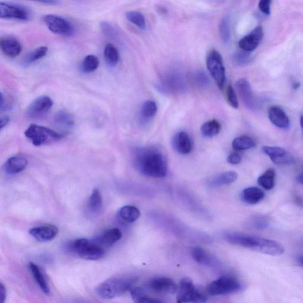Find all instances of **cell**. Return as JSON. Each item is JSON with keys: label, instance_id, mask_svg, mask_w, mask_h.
I'll list each match as a JSON object with an SVG mask.
<instances>
[{"label": "cell", "instance_id": "cell-44", "mask_svg": "<svg viewBox=\"0 0 303 303\" xmlns=\"http://www.w3.org/2000/svg\"><path fill=\"white\" fill-rule=\"evenodd\" d=\"M228 163L232 165H238L241 163L242 157L240 155L237 153H234L230 155L227 158Z\"/></svg>", "mask_w": 303, "mask_h": 303}, {"label": "cell", "instance_id": "cell-8", "mask_svg": "<svg viewBox=\"0 0 303 303\" xmlns=\"http://www.w3.org/2000/svg\"><path fill=\"white\" fill-rule=\"evenodd\" d=\"M177 301L181 302H204L207 297L203 292L200 291L193 281L190 278H183L178 287Z\"/></svg>", "mask_w": 303, "mask_h": 303}, {"label": "cell", "instance_id": "cell-10", "mask_svg": "<svg viewBox=\"0 0 303 303\" xmlns=\"http://www.w3.org/2000/svg\"><path fill=\"white\" fill-rule=\"evenodd\" d=\"M44 22L49 30L61 36H72L74 32L73 27L68 20L63 17L54 15L44 17Z\"/></svg>", "mask_w": 303, "mask_h": 303}, {"label": "cell", "instance_id": "cell-19", "mask_svg": "<svg viewBox=\"0 0 303 303\" xmlns=\"http://www.w3.org/2000/svg\"><path fill=\"white\" fill-rule=\"evenodd\" d=\"M173 146L175 150L180 154L186 155L191 153L193 145L188 133L179 132L173 139Z\"/></svg>", "mask_w": 303, "mask_h": 303}, {"label": "cell", "instance_id": "cell-35", "mask_svg": "<svg viewBox=\"0 0 303 303\" xmlns=\"http://www.w3.org/2000/svg\"><path fill=\"white\" fill-rule=\"evenodd\" d=\"M126 17L129 22L135 24L139 29H146V20L142 13L135 11L128 12L126 13Z\"/></svg>", "mask_w": 303, "mask_h": 303}, {"label": "cell", "instance_id": "cell-51", "mask_svg": "<svg viewBox=\"0 0 303 303\" xmlns=\"http://www.w3.org/2000/svg\"><path fill=\"white\" fill-rule=\"evenodd\" d=\"M300 125H301V129L303 132V115L301 116V119H300Z\"/></svg>", "mask_w": 303, "mask_h": 303}, {"label": "cell", "instance_id": "cell-6", "mask_svg": "<svg viewBox=\"0 0 303 303\" xmlns=\"http://www.w3.org/2000/svg\"><path fill=\"white\" fill-rule=\"evenodd\" d=\"M242 285L237 278L222 277L211 282L207 287V293L211 296L237 293L241 290Z\"/></svg>", "mask_w": 303, "mask_h": 303}, {"label": "cell", "instance_id": "cell-46", "mask_svg": "<svg viewBox=\"0 0 303 303\" xmlns=\"http://www.w3.org/2000/svg\"><path fill=\"white\" fill-rule=\"evenodd\" d=\"M6 298V289L3 283L0 284V302L3 303Z\"/></svg>", "mask_w": 303, "mask_h": 303}, {"label": "cell", "instance_id": "cell-13", "mask_svg": "<svg viewBox=\"0 0 303 303\" xmlns=\"http://www.w3.org/2000/svg\"><path fill=\"white\" fill-rule=\"evenodd\" d=\"M262 150L274 164L284 165L294 163L293 157L281 147L265 146L262 147Z\"/></svg>", "mask_w": 303, "mask_h": 303}, {"label": "cell", "instance_id": "cell-17", "mask_svg": "<svg viewBox=\"0 0 303 303\" xmlns=\"http://www.w3.org/2000/svg\"><path fill=\"white\" fill-rule=\"evenodd\" d=\"M0 48L3 54L9 58L17 57L22 51L20 42L13 37H2L0 41Z\"/></svg>", "mask_w": 303, "mask_h": 303}, {"label": "cell", "instance_id": "cell-32", "mask_svg": "<svg viewBox=\"0 0 303 303\" xmlns=\"http://www.w3.org/2000/svg\"><path fill=\"white\" fill-rule=\"evenodd\" d=\"M104 56L105 61L108 63V65L115 66L117 64L119 61V54L117 48L113 45L108 44L105 46Z\"/></svg>", "mask_w": 303, "mask_h": 303}, {"label": "cell", "instance_id": "cell-23", "mask_svg": "<svg viewBox=\"0 0 303 303\" xmlns=\"http://www.w3.org/2000/svg\"><path fill=\"white\" fill-rule=\"evenodd\" d=\"M29 267L31 274L42 292L47 295L50 294V288H49L47 280H46L44 274L42 273L40 268L32 262L29 263Z\"/></svg>", "mask_w": 303, "mask_h": 303}, {"label": "cell", "instance_id": "cell-39", "mask_svg": "<svg viewBox=\"0 0 303 303\" xmlns=\"http://www.w3.org/2000/svg\"><path fill=\"white\" fill-rule=\"evenodd\" d=\"M226 98L228 103L231 107L237 109L239 108V102L237 93L234 87L231 85L229 86L226 90Z\"/></svg>", "mask_w": 303, "mask_h": 303}, {"label": "cell", "instance_id": "cell-31", "mask_svg": "<svg viewBox=\"0 0 303 303\" xmlns=\"http://www.w3.org/2000/svg\"><path fill=\"white\" fill-rule=\"evenodd\" d=\"M133 301L136 302H160L159 299L148 296L144 289L140 287L132 288L130 290Z\"/></svg>", "mask_w": 303, "mask_h": 303}, {"label": "cell", "instance_id": "cell-16", "mask_svg": "<svg viewBox=\"0 0 303 303\" xmlns=\"http://www.w3.org/2000/svg\"><path fill=\"white\" fill-rule=\"evenodd\" d=\"M57 226L53 224H45L31 229L29 234L37 241L48 242L55 239L58 234Z\"/></svg>", "mask_w": 303, "mask_h": 303}, {"label": "cell", "instance_id": "cell-5", "mask_svg": "<svg viewBox=\"0 0 303 303\" xmlns=\"http://www.w3.org/2000/svg\"><path fill=\"white\" fill-rule=\"evenodd\" d=\"M24 135L30 140L33 145L40 146L43 144L56 142L63 137L61 133L54 131L46 127L31 125L27 129Z\"/></svg>", "mask_w": 303, "mask_h": 303}, {"label": "cell", "instance_id": "cell-50", "mask_svg": "<svg viewBox=\"0 0 303 303\" xmlns=\"http://www.w3.org/2000/svg\"><path fill=\"white\" fill-rule=\"evenodd\" d=\"M297 261L299 265L303 267V256H299L297 259Z\"/></svg>", "mask_w": 303, "mask_h": 303}, {"label": "cell", "instance_id": "cell-11", "mask_svg": "<svg viewBox=\"0 0 303 303\" xmlns=\"http://www.w3.org/2000/svg\"><path fill=\"white\" fill-rule=\"evenodd\" d=\"M237 89L243 103L251 110H255L258 107V102L252 92L251 86L247 80L240 79L236 84Z\"/></svg>", "mask_w": 303, "mask_h": 303}, {"label": "cell", "instance_id": "cell-27", "mask_svg": "<svg viewBox=\"0 0 303 303\" xmlns=\"http://www.w3.org/2000/svg\"><path fill=\"white\" fill-rule=\"evenodd\" d=\"M275 181H276V171L273 168L269 169L258 179V184L267 190H270L274 188Z\"/></svg>", "mask_w": 303, "mask_h": 303}, {"label": "cell", "instance_id": "cell-41", "mask_svg": "<svg viewBox=\"0 0 303 303\" xmlns=\"http://www.w3.org/2000/svg\"><path fill=\"white\" fill-rule=\"evenodd\" d=\"M101 30L103 33L108 37H113L115 36V30L110 24L107 22H103L101 23Z\"/></svg>", "mask_w": 303, "mask_h": 303}, {"label": "cell", "instance_id": "cell-42", "mask_svg": "<svg viewBox=\"0 0 303 303\" xmlns=\"http://www.w3.org/2000/svg\"><path fill=\"white\" fill-rule=\"evenodd\" d=\"M271 3V0H260L259 1V8L260 11L266 15H270Z\"/></svg>", "mask_w": 303, "mask_h": 303}, {"label": "cell", "instance_id": "cell-47", "mask_svg": "<svg viewBox=\"0 0 303 303\" xmlns=\"http://www.w3.org/2000/svg\"><path fill=\"white\" fill-rule=\"evenodd\" d=\"M9 121L10 119L8 116H6L2 118L1 121H0V128H1V129L8 124Z\"/></svg>", "mask_w": 303, "mask_h": 303}, {"label": "cell", "instance_id": "cell-2", "mask_svg": "<svg viewBox=\"0 0 303 303\" xmlns=\"http://www.w3.org/2000/svg\"><path fill=\"white\" fill-rule=\"evenodd\" d=\"M225 238L231 244L241 246L263 254L280 256L285 251L283 245L271 239L239 233L228 234Z\"/></svg>", "mask_w": 303, "mask_h": 303}, {"label": "cell", "instance_id": "cell-20", "mask_svg": "<svg viewBox=\"0 0 303 303\" xmlns=\"http://www.w3.org/2000/svg\"><path fill=\"white\" fill-rule=\"evenodd\" d=\"M27 160L22 157L9 158L5 164V171L9 175H15L23 171L27 165Z\"/></svg>", "mask_w": 303, "mask_h": 303}, {"label": "cell", "instance_id": "cell-22", "mask_svg": "<svg viewBox=\"0 0 303 303\" xmlns=\"http://www.w3.org/2000/svg\"><path fill=\"white\" fill-rule=\"evenodd\" d=\"M265 197V194L259 188L249 187L246 188L242 193V199L246 203L256 204L260 202Z\"/></svg>", "mask_w": 303, "mask_h": 303}, {"label": "cell", "instance_id": "cell-24", "mask_svg": "<svg viewBox=\"0 0 303 303\" xmlns=\"http://www.w3.org/2000/svg\"><path fill=\"white\" fill-rule=\"evenodd\" d=\"M238 175L234 171H227L223 172L214 178L210 182L211 188L218 187V186L232 184L237 181Z\"/></svg>", "mask_w": 303, "mask_h": 303}, {"label": "cell", "instance_id": "cell-49", "mask_svg": "<svg viewBox=\"0 0 303 303\" xmlns=\"http://www.w3.org/2000/svg\"><path fill=\"white\" fill-rule=\"evenodd\" d=\"M301 86V84L299 83H295L293 84V89L296 90H298Z\"/></svg>", "mask_w": 303, "mask_h": 303}, {"label": "cell", "instance_id": "cell-9", "mask_svg": "<svg viewBox=\"0 0 303 303\" xmlns=\"http://www.w3.org/2000/svg\"><path fill=\"white\" fill-rule=\"evenodd\" d=\"M0 17L3 19L29 20L31 17L29 9L16 3H0Z\"/></svg>", "mask_w": 303, "mask_h": 303}, {"label": "cell", "instance_id": "cell-12", "mask_svg": "<svg viewBox=\"0 0 303 303\" xmlns=\"http://www.w3.org/2000/svg\"><path fill=\"white\" fill-rule=\"evenodd\" d=\"M54 102L50 97L42 96L32 102L27 110V115L30 118H37L45 115L51 110Z\"/></svg>", "mask_w": 303, "mask_h": 303}, {"label": "cell", "instance_id": "cell-18", "mask_svg": "<svg viewBox=\"0 0 303 303\" xmlns=\"http://www.w3.org/2000/svg\"><path fill=\"white\" fill-rule=\"evenodd\" d=\"M269 117L273 124L278 128L287 129L290 127V119L283 109L279 107H270Z\"/></svg>", "mask_w": 303, "mask_h": 303}, {"label": "cell", "instance_id": "cell-14", "mask_svg": "<svg viewBox=\"0 0 303 303\" xmlns=\"http://www.w3.org/2000/svg\"><path fill=\"white\" fill-rule=\"evenodd\" d=\"M263 34L262 27H257L239 42V47L246 52L254 51L262 40Z\"/></svg>", "mask_w": 303, "mask_h": 303}, {"label": "cell", "instance_id": "cell-1", "mask_svg": "<svg viewBox=\"0 0 303 303\" xmlns=\"http://www.w3.org/2000/svg\"><path fill=\"white\" fill-rule=\"evenodd\" d=\"M136 170L146 177L160 178L167 174V161L162 152L156 147L137 150L134 160Z\"/></svg>", "mask_w": 303, "mask_h": 303}, {"label": "cell", "instance_id": "cell-37", "mask_svg": "<svg viewBox=\"0 0 303 303\" xmlns=\"http://www.w3.org/2000/svg\"><path fill=\"white\" fill-rule=\"evenodd\" d=\"M99 60L96 56L93 55H87L84 58L82 68L86 73H91L95 71L99 66Z\"/></svg>", "mask_w": 303, "mask_h": 303}, {"label": "cell", "instance_id": "cell-30", "mask_svg": "<svg viewBox=\"0 0 303 303\" xmlns=\"http://www.w3.org/2000/svg\"><path fill=\"white\" fill-rule=\"evenodd\" d=\"M221 125L216 120L208 121L204 123L201 128L203 136L207 137H211L216 136L220 133Z\"/></svg>", "mask_w": 303, "mask_h": 303}, {"label": "cell", "instance_id": "cell-34", "mask_svg": "<svg viewBox=\"0 0 303 303\" xmlns=\"http://www.w3.org/2000/svg\"><path fill=\"white\" fill-rule=\"evenodd\" d=\"M48 48L47 47H40L30 52L24 58L23 62L25 65H30L40 59L44 58L47 55Z\"/></svg>", "mask_w": 303, "mask_h": 303}, {"label": "cell", "instance_id": "cell-15", "mask_svg": "<svg viewBox=\"0 0 303 303\" xmlns=\"http://www.w3.org/2000/svg\"><path fill=\"white\" fill-rule=\"evenodd\" d=\"M178 287L173 280L166 277L156 278L149 284L151 290L161 294H174L177 292Z\"/></svg>", "mask_w": 303, "mask_h": 303}, {"label": "cell", "instance_id": "cell-4", "mask_svg": "<svg viewBox=\"0 0 303 303\" xmlns=\"http://www.w3.org/2000/svg\"><path fill=\"white\" fill-rule=\"evenodd\" d=\"M70 251L75 253L80 258L89 260H96L103 258L105 251L103 246L96 242L87 239H77L68 245Z\"/></svg>", "mask_w": 303, "mask_h": 303}, {"label": "cell", "instance_id": "cell-43", "mask_svg": "<svg viewBox=\"0 0 303 303\" xmlns=\"http://www.w3.org/2000/svg\"><path fill=\"white\" fill-rule=\"evenodd\" d=\"M269 221H268L267 218L264 217H258L253 221V224L256 229L259 230H262V229H265L267 227Z\"/></svg>", "mask_w": 303, "mask_h": 303}, {"label": "cell", "instance_id": "cell-25", "mask_svg": "<svg viewBox=\"0 0 303 303\" xmlns=\"http://www.w3.org/2000/svg\"><path fill=\"white\" fill-rule=\"evenodd\" d=\"M193 258L200 265L211 266L213 265L214 259L213 257L202 248H193L191 251Z\"/></svg>", "mask_w": 303, "mask_h": 303}, {"label": "cell", "instance_id": "cell-3", "mask_svg": "<svg viewBox=\"0 0 303 303\" xmlns=\"http://www.w3.org/2000/svg\"><path fill=\"white\" fill-rule=\"evenodd\" d=\"M133 278L115 277L98 284L96 288L97 294L103 299H112L130 291L135 283Z\"/></svg>", "mask_w": 303, "mask_h": 303}, {"label": "cell", "instance_id": "cell-26", "mask_svg": "<svg viewBox=\"0 0 303 303\" xmlns=\"http://www.w3.org/2000/svg\"><path fill=\"white\" fill-rule=\"evenodd\" d=\"M118 214L122 220L130 223L138 220L140 213L136 207L126 206L120 209Z\"/></svg>", "mask_w": 303, "mask_h": 303}, {"label": "cell", "instance_id": "cell-33", "mask_svg": "<svg viewBox=\"0 0 303 303\" xmlns=\"http://www.w3.org/2000/svg\"><path fill=\"white\" fill-rule=\"evenodd\" d=\"M157 105L156 102L148 100L143 104L140 110V116L144 121H149L157 113Z\"/></svg>", "mask_w": 303, "mask_h": 303}, {"label": "cell", "instance_id": "cell-36", "mask_svg": "<svg viewBox=\"0 0 303 303\" xmlns=\"http://www.w3.org/2000/svg\"><path fill=\"white\" fill-rule=\"evenodd\" d=\"M55 122L56 125L60 128L68 129L73 124V119L68 112L60 111L55 117Z\"/></svg>", "mask_w": 303, "mask_h": 303}, {"label": "cell", "instance_id": "cell-29", "mask_svg": "<svg viewBox=\"0 0 303 303\" xmlns=\"http://www.w3.org/2000/svg\"><path fill=\"white\" fill-rule=\"evenodd\" d=\"M256 146L255 140L248 136H241L235 138L232 142V147L237 150L251 149Z\"/></svg>", "mask_w": 303, "mask_h": 303}, {"label": "cell", "instance_id": "cell-21", "mask_svg": "<svg viewBox=\"0 0 303 303\" xmlns=\"http://www.w3.org/2000/svg\"><path fill=\"white\" fill-rule=\"evenodd\" d=\"M122 238L121 231L118 228H112L104 232V233L97 239L98 242H96L101 246H110L121 240Z\"/></svg>", "mask_w": 303, "mask_h": 303}, {"label": "cell", "instance_id": "cell-45", "mask_svg": "<svg viewBox=\"0 0 303 303\" xmlns=\"http://www.w3.org/2000/svg\"><path fill=\"white\" fill-rule=\"evenodd\" d=\"M30 1L35 2L47 5H56L59 3V0H30Z\"/></svg>", "mask_w": 303, "mask_h": 303}, {"label": "cell", "instance_id": "cell-28", "mask_svg": "<svg viewBox=\"0 0 303 303\" xmlns=\"http://www.w3.org/2000/svg\"><path fill=\"white\" fill-rule=\"evenodd\" d=\"M89 209L93 213H99L103 207V198L98 189H94L88 202Z\"/></svg>", "mask_w": 303, "mask_h": 303}, {"label": "cell", "instance_id": "cell-40", "mask_svg": "<svg viewBox=\"0 0 303 303\" xmlns=\"http://www.w3.org/2000/svg\"><path fill=\"white\" fill-rule=\"evenodd\" d=\"M234 61L238 65H244L250 61V55L248 52L243 51L238 52L234 56Z\"/></svg>", "mask_w": 303, "mask_h": 303}, {"label": "cell", "instance_id": "cell-38", "mask_svg": "<svg viewBox=\"0 0 303 303\" xmlns=\"http://www.w3.org/2000/svg\"><path fill=\"white\" fill-rule=\"evenodd\" d=\"M219 31L222 41L226 43L230 39V26L226 18L221 20L219 25Z\"/></svg>", "mask_w": 303, "mask_h": 303}, {"label": "cell", "instance_id": "cell-7", "mask_svg": "<svg viewBox=\"0 0 303 303\" xmlns=\"http://www.w3.org/2000/svg\"><path fill=\"white\" fill-rule=\"evenodd\" d=\"M208 70L220 89L223 88L225 80L223 60L219 52L212 49L208 53L206 59Z\"/></svg>", "mask_w": 303, "mask_h": 303}, {"label": "cell", "instance_id": "cell-48", "mask_svg": "<svg viewBox=\"0 0 303 303\" xmlns=\"http://www.w3.org/2000/svg\"><path fill=\"white\" fill-rule=\"evenodd\" d=\"M297 180L299 183V184L303 185V174L298 176V177L297 178Z\"/></svg>", "mask_w": 303, "mask_h": 303}]
</instances>
